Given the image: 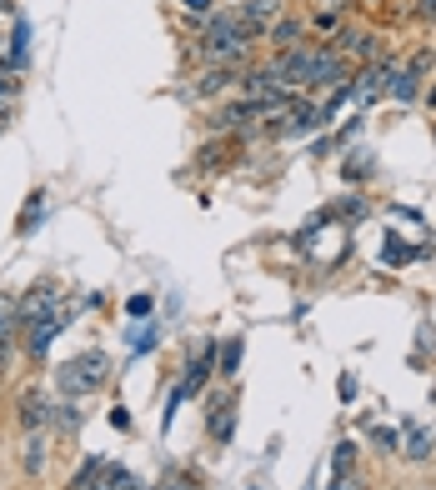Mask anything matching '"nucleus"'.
Segmentation results:
<instances>
[{"label":"nucleus","instance_id":"obj_26","mask_svg":"<svg viewBox=\"0 0 436 490\" xmlns=\"http://www.w3.org/2000/svg\"><path fill=\"white\" fill-rule=\"evenodd\" d=\"M216 161H221V145H205V151L196 155V165H201V170H216Z\"/></svg>","mask_w":436,"mask_h":490},{"label":"nucleus","instance_id":"obj_32","mask_svg":"<svg viewBox=\"0 0 436 490\" xmlns=\"http://www.w3.org/2000/svg\"><path fill=\"white\" fill-rule=\"evenodd\" d=\"M426 101H432V111H436V86H432V96H426Z\"/></svg>","mask_w":436,"mask_h":490},{"label":"nucleus","instance_id":"obj_19","mask_svg":"<svg viewBox=\"0 0 436 490\" xmlns=\"http://www.w3.org/2000/svg\"><path fill=\"white\" fill-rule=\"evenodd\" d=\"M96 490H146V486L130 476V470H121V465H105V476H101V486H96Z\"/></svg>","mask_w":436,"mask_h":490},{"label":"nucleus","instance_id":"obj_22","mask_svg":"<svg viewBox=\"0 0 436 490\" xmlns=\"http://www.w3.org/2000/svg\"><path fill=\"white\" fill-rule=\"evenodd\" d=\"M311 26L321 30V36H336V26H341V5H326V11L311 15Z\"/></svg>","mask_w":436,"mask_h":490},{"label":"nucleus","instance_id":"obj_6","mask_svg":"<svg viewBox=\"0 0 436 490\" xmlns=\"http://www.w3.org/2000/svg\"><path fill=\"white\" fill-rule=\"evenodd\" d=\"M276 120H281V126H276L281 136H306V130H316V126H321V105L296 101V96H291V101H286V111L276 115Z\"/></svg>","mask_w":436,"mask_h":490},{"label":"nucleus","instance_id":"obj_27","mask_svg":"<svg viewBox=\"0 0 436 490\" xmlns=\"http://www.w3.org/2000/svg\"><path fill=\"white\" fill-rule=\"evenodd\" d=\"M15 90H21V80H15L11 71H0V101H11Z\"/></svg>","mask_w":436,"mask_h":490},{"label":"nucleus","instance_id":"obj_3","mask_svg":"<svg viewBox=\"0 0 436 490\" xmlns=\"http://www.w3.org/2000/svg\"><path fill=\"white\" fill-rule=\"evenodd\" d=\"M241 96H246V101H276V96H291V90H286L281 65L271 61V65H256L251 76H241Z\"/></svg>","mask_w":436,"mask_h":490},{"label":"nucleus","instance_id":"obj_1","mask_svg":"<svg viewBox=\"0 0 436 490\" xmlns=\"http://www.w3.org/2000/svg\"><path fill=\"white\" fill-rule=\"evenodd\" d=\"M111 380V355L105 351H86V355H71V361L55 370V386H61L65 401H80L90 390H101Z\"/></svg>","mask_w":436,"mask_h":490},{"label":"nucleus","instance_id":"obj_16","mask_svg":"<svg viewBox=\"0 0 436 490\" xmlns=\"http://www.w3.org/2000/svg\"><path fill=\"white\" fill-rule=\"evenodd\" d=\"M241 355H246L241 336L226 340V345H216V370H221V376H236V370H241Z\"/></svg>","mask_w":436,"mask_h":490},{"label":"nucleus","instance_id":"obj_28","mask_svg":"<svg viewBox=\"0 0 436 490\" xmlns=\"http://www.w3.org/2000/svg\"><path fill=\"white\" fill-rule=\"evenodd\" d=\"M416 21H426V26H436V0H416Z\"/></svg>","mask_w":436,"mask_h":490},{"label":"nucleus","instance_id":"obj_15","mask_svg":"<svg viewBox=\"0 0 436 490\" xmlns=\"http://www.w3.org/2000/svg\"><path fill=\"white\" fill-rule=\"evenodd\" d=\"M21 465H26L30 480L46 470V436H40V430H30V436H26V455H21Z\"/></svg>","mask_w":436,"mask_h":490},{"label":"nucleus","instance_id":"obj_4","mask_svg":"<svg viewBox=\"0 0 436 490\" xmlns=\"http://www.w3.org/2000/svg\"><path fill=\"white\" fill-rule=\"evenodd\" d=\"M51 415H55V405H51V395L40 386H30V390H21V405H15V420H21V430H46L51 426Z\"/></svg>","mask_w":436,"mask_h":490},{"label":"nucleus","instance_id":"obj_18","mask_svg":"<svg viewBox=\"0 0 436 490\" xmlns=\"http://www.w3.org/2000/svg\"><path fill=\"white\" fill-rule=\"evenodd\" d=\"M15 330H21V301L0 295V340H15Z\"/></svg>","mask_w":436,"mask_h":490},{"label":"nucleus","instance_id":"obj_23","mask_svg":"<svg viewBox=\"0 0 436 490\" xmlns=\"http://www.w3.org/2000/svg\"><path fill=\"white\" fill-rule=\"evenodd\" d=\"M55 420H61V430H80V405L76 401L55 405Z\"/></svg>","mask_w":436,"mask_h":490},{"label":"nucleus","instance_id":"obj_8","mask_svg":"<svg viewBox=\"0 0 436 490\" xmlns=\"http://www.w3.org/2000/svg\"><path fill=\"white\" fill-rule=\"evenodd\" d=\"M55 330H61V315H55V311H51V315H36V320H26V351L36 355V361L51 351Z\"/></svg>","mask_w":436,"mask_h":490},{"label":"nucleus","instance_id":"obj_5","mask_svg":"<svg viewBox=\"0 0 436 490\" xmlns=\"http://www.w3.org/2000/svg\"><path fill=\"white\" fill-rule=\"evenodd\" d=\"M341 80H347V61H341V51H331V46L311 51V61H306V86H341Z\"/></svg>","mask_w":436,"mask_h":490},{"label":"nucleus","instance_id":"obj_17","mask_svg":"<svg viewBox=\"0 0 436 490\" xmlns=\"http://www.w3.org/2000/svg\"><path fill=\"white\" fill-rule=\"evenodd\" d=\"M266 36H271V46H276V51H291V46H301V21H276Z\"/></svg>","mask_w":436,"mask_h":490},{"label":"nucleus","instance_id":"obj_20","mask_svg":"<svg viewBox=\"0 0 436 490\" xmlns=\"http://www.w3.org/2000/svg\"><path fill=\"white\" fill-rule=\"evenodd\" d=\"M416 255H422V251H411L407 240L391 236V240H386V251H382V261H386V265H407V261H416Z\"/></svg>","mask_w":436,"mask_h":490},{"label":"nucleus","instance_id":"obj_13","mask_svg":"<svg viewBox=\"0 0 436 490\" xmlns=\"http://www.w3.org/2000/svg\"><path fill=\"white\" fill-rule=\"evenodd\" d=\"M46 205H51V201H46V190H36V195L26 201V211H21V220H15V236H30V230L46 220Z\"/></svg>","mask_w":436,"mask_h":490},{"label":"nucleus","instance_id":"obj_12","mask_svg":"<svg viewBox=\"0 0 436 490\" xmlns=\"http://www.w3.org/2000/svg\"><path fill=\"white\" fill-rule=\"evenodd\" d=\"M226 86H236V65H211V71H201V80H196L201 96H221Z\"/></svg>","mask_w":436,"mask_h":490},{"label":"nucleus","instance_id":"obj_11","mask_svg":"<svg viewBox=\"0 0 436 490\" xmlns=\"http://www.w3.org/2000/svg\"><path fill=\"white\" fill-rule=\"evenodd\" d=\"M236 411H241V405H236L231 395H216V401H211V420H205V426H211V436H216L221 445H226L231 430H236Z\"/></svg>","mask_w":436,"mask_h":490},{"label":"nucleus","instance_id":"obj_2","mask_svg":"<svg viewBox=\"0 0 436 490\" xmlns=\"http://www.w3.org/2000/svg\"><path fill=\"white\" fill-rule=\"evenodd\" d=\"M246 26L236 21V15H211L201 26V61L211 65H236L246 55Z\"/></svg>","mask_w":436,"mask_h":490},{"label":"nucleus","instance_id":"obj_29","mask_svg":"<svg viewBox=\"0 0 436 490\" xmlns=\"http://www.w3.org/2000/svg\"><path fill=\"white\" fill-rule=\"evenodd\" d=\"M126 311H130V315H151V295H130Z\"/></svg>","mask_w":436,"mask_h":490},{"label":"nucleus","instance_id":"obj_9","mask_svg":"<svg viewBox=\"0 0 436 490\" xmlns=\"http://www.w3.org/2000/svg\"><path fill=\"white\" fill-rule=\"evenodd\" d=\"M331 490H356V440H341V445H336Z\"/></svg>","mask_w":436,"mask_h":490},{"label":"nucleus","instance_id":"obj_30","mask_svg":"<svg viewBox=\"0 0 436 490\" xmlns=\"http://www.w3.org/2000/svg\"><path fill=\"white\" fill-rule=\"evenodd\" d=\"M376 445H382V451H397V430H376Z\"/></svg>","mask_w":436,"mask_h":490},{"label":"nucleus","instance_id":"obj_24","mask_svg":"<svg viewBox=\"0 0 436 490\" xmlns=\"http://www.w3.org/2000/svg\"><path fill=\"white\" fill-rule=\"evenodd\" d=\"M341 176H347V180H361V176H372V161H366V155H351V161L341 165Z\"/></svg>","mask_w":436,"mask_h":490},{"label":"nucleus","instance_id":"obj_31","mask_svg":"<svg viewBox=\"0 0 436 490\" xmlns=\"http://www.w3.org/2000/svg\"><path fill=\"white\" fill-rule=\"evenodd\" d=\"M5 126H11V105L0 101V136H5Z\"/></svg>","mask_w":436,"mask_h":490},{"label":"nucleus","instance_id":"obj_21","mask_svg":"<svg viewBox=\"0 0 436 490\" xmlns=\"http://www.w3.org/2000/svg\"><path fill=\"white\" fill-rule=\"evenodd\" d=\"M432 445H436V436H432V430H411L407 455H411V461H426V455H432Z\"/></svg>","mask_w":436,"mask_h":490},{"label":"nucleus","instance_id":"obj_14","mask_svg":"<svg viewBox=\"0 0 436 490\" xmlns=\"http://www.w3.org/2000/svg\"><path fill=\"white\" fill-rule=\"evenodd\" d=\"M105 465H111V461H101V455H90V461L80 465L76 476H71V486H65V490H96V486H101V476H105Z\"/></svg>","mask_w":436,"mask_h":490},{"label":"nucleus","instance_id":"obj_25","mask_svg":"<svg viewBox=\"0 0 436 490\" xmlns=\"http://www.w3.org/2000/svg\"><path fill=\"white\" fill-rule=\"evenodd\" d=\"M211 5L216 0H180V11L191 15V21H211Z\"/></svg>","mask_w":436,"mask_h":490},{"label":"nucleus","instance_id":"obj_7","mask_svg":"<svg viewBox=\"0 0 436 490\" xmlns=\"http://www.w3.org/2000/svg\"><path fill=\"white\" fill-rule=\"evenodd\" d=\"M236 21L246 26V36H251V30H271L276 21H281V0H246Z\"/></svg>","mask_w":436,"mask_h":490},{"label":"nucleus","instance_id":"obj_33","mask_svg":"<svg viewBox=\"0 0 436 490\" xmlns=\"http://www.w3.org/2000/svg\"><path fill=\"white\" fill-rule=\"evenodd\" d=\"M0 46H5V36H0Z\"/></svg>","mask_w":436,"mask_h":490},{"label":"nucleus","instance_id":"obj_10","mask_svg":"<svg viewBox=\"0 0 436 490\" xmlns=\"http://www.w3.org/2000/svg\"><path fill=\"white\" fill-rule=\"evenodd\" d=\"M386 96H391V101H397V105H411V101H416V96H422V76H416L411 65H401V71H391V76H386Z\"/></svg>","mask_w":436,"mask_h":490}]
</instances>
